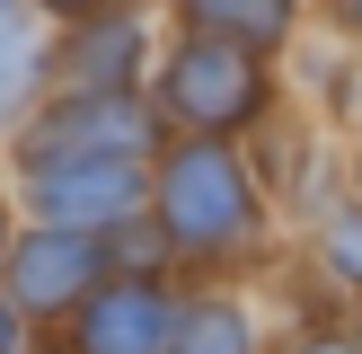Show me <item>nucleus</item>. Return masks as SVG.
<instances>
[{
	"mask_svg": "<svg viewBox=\"0 0 362 354\" xmlns=\"http://www.w3.org/2000/svg\"><path fill=\"white\" fill-rule=\"evenodd\" d=\"M168 230L194 239V248L247 230V186H239V159L230 151H212V142L177 151V169H168Z\"/></svg>",
	"mask_w": 362,
	"mask_h": 354,
	"instance_id": "1",
	"label": "nucleus"
},
{
	"mask_svg": "<svg viewBox=\"0 0 362 354\" xmlns=\"http://www.w3.org/2000/svg\"><path fill=\"white\" fill-rule=\"evenodd\" d=\"M141 106L124 98V88H88L80 106H62V115L35 133V159L45 169H71V159H133L141 151Z\"/></svg>",
	"mask_w": 362,
	"mask_h": 354,
	"instance_id": "2",
	"label": "nucleus"
},
{
	"mask_svg": "<svg viewBox=\"0 0 362 354\" xmlns=\"http://www.w3.org/2000/svg\"><path fill=\"white\" fill-rule=\"evenodd\" d=\"M168 98L186 106L194 124H239L247 106H257V71H247L239 45H186L168 71Z\"/></svg>",
	"mask_w": 362,
	"mask_h": 354,
	"instance_id": "3",
	"label": "nucleus"
},
{
	"mask_svg": "<svg viewBox=\"0 0 362 354\" xmlns=\"http://www.w3.org/2000/svg\"><path fill=\"white\" fill-rule=\"evenodd\" d=\"M35 195H45V212L62 230L115 222V212L141 195V169H133V159H71V169H45V177H35Z\"/></svg>",
	"mask_w": 362,
	"mask_h": 354,
	"instance_id": "4",
	"label": "nucleus"
},
{
	"mask_svg": "<svg viewBox=\"0 0 362 354\" xmlns=\"http://www.w3.org/2000/svg\"><path fill=\"white\" fill-rule=\"evenodd\" d=\"M159 336H168V301L151 283H115L80 319V354H159Z\"/></svg>",
	"mask_w": 362,
	"mask_h": 354,
	"instance_id": "5",
	"label": "nucleus"
},
{
	"mask_svg": "<svg viewBox=\"0 0 362 354\" xmlns=\"http://www.w3.org/2000/svg\"><path fill=\"white\" fill-rule=\"evenodd\" d=\"M88 275H98V239L88 230H35L18 248V301L27 310H53V301L88 292Z\"/></svg>",
	"mask_w": 362,
	"mask_h": 354,
	"instance_id": "6",
	"label": "nucleus"
},
{
	"mask_svg": "<svg viewBox=\"0 0 362 354\" xmlns=\"http://www.w3.org/2000/svg\"><path fill=\"white\" fill-rule=\"evenodd\" d=\"M27 80H35V35H27V9H18V0H0V115H18Z\"/></svg>",
	"mask_w": 362,
	"mask_h": 354,
	"instance_id": "7",
	"label": "nucleus"
},
{
	"mask_svg": "<svg viewBox=\"0 0 362 354\" xmlns=\"http://www.w3.org/2000/svg\"><path fill=\"white\" fill-rule=\"evenodd\" d=\"M177 354H247V328H239V310H221V301L186 310V328H177Z\"/></svg>",
	"mask_w": 362,
	"mask_h": 354,
	"instance_id": "8",
	"label": "nucleus"
},
{
	"mask_svg": "<svg viewBox=\"0 0 362 354\" xmlns=\"http://www.w3.org/2000/svg\"><path fill=\"white\" fill-rule=\"evenodd\" d=\"M204 27H230V35H274L283 27V0H194Z\"/></svg>",
	"mask_w": 362,
	"mask_h": 354,
	"instance_id": "9",
	"label": "nucleus"
},
{
	"mask_svg": "<svg viewBox=\"0 0 362 354\" xmlns=\"http://www.w3.org/2000/svg\"><path fill=\"white\" fill-rule=\"evenodd\" d=\"M133 53H141V35H133V27H106V35H88V45H80V71H88V88H115Z\"/></svg>",
	"mask_w": 362,
	"mask_h": 354,
	"instance_id": "10",
	"label": "nucleus"
},
{
	"mask_svg": "<svg viewBox=\"0 0 362 354\" xmlns=\"http://www.w3.org/2000/svg\"><path fill=\"white\" fill-rule=\"evenodd\" d=\"M53 9H98V0H53Z\"/></svg>",
	"mask_w": 362,
	"mask_h": 354,
	"instance_id": "11",
	"label": "nucleus"
},
{
	"mask_svg": "<svg viewBox=\"0 0 362 354\" xmlns=\"http://www.w3.org/2000/svg\"><path fill=\"white\" fill-rule=\"evenodd\" d=\"M0 354H9V310H0Z\"/></svg>",
	"mask_w": 362,
	"mask_h": 354,
	"instance_id": "12",
	"label": "nucleus"
},
{
	"mask_svg": "<svg viewBox=\"0 0 362 354\" xmlns=\"http://www.w3.org/2000/svg\"><path fill=\"white\" fill-rule=\"evenodd\" d=\"M310 354H345V346H310Z\"/></svg>",
	"mask_w": 362,
	"mask_h": 354,
	"instance_id": "13",
	"label": "nucleus"
},
{
	"mask_svg": "<svg viewBox=\"0 0 362 354\" xmlns=\"http://www.w3.org/2000/svg\"><path fill=\"white\" fill-rule=\"evenodd\" d=\"M354 9H362V0H354Z\"/></svg>",
	"mask_w": 362,
	"mask_h": 354,
	"instance_id": "14",
	"label": "nucleus"
}]
</instances>
